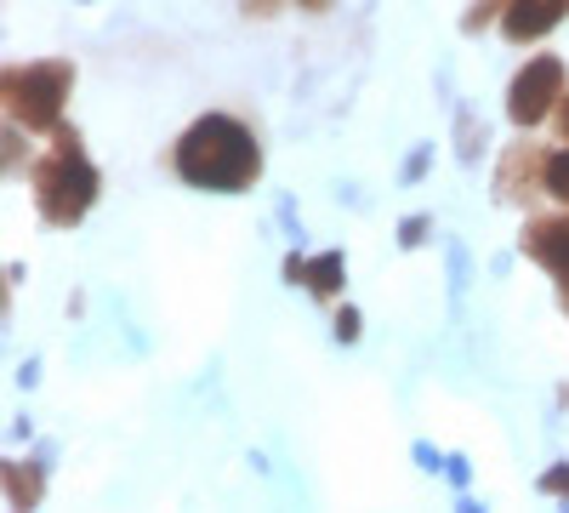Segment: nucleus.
<instances>
[{"label":"nucleus","instance_id":"7","mask_svg":"<svg viewBox=\"0 0 569 513\" xmlns=\"http://www.w3.org/2000/svg\"><path fill=\"white\" fill-rule=\"evenodd\" d=\"M525 251H530L536 263H547L552 274H569V206H563L558 217H536V223L525 228Z\"/></svg>","mask_w":569,"mask_h":513},{"label":"nucleus","instance_id":"2","mask_svg":"<svg viewBox=\"0 0 569 513\" xmlns=\"http://www.w3.org/2000/svg\"><path fill=\"white\" fill-rule=\"evenodd\" d=\"M91 200H98V171L86 166L74 126H58V149L34 166V206H40L46 223L69 228V223L86 217Z\"/></svg>","mask_w":569,"mask_h":513},{"label":"nucleus","instance_id":"6","mask_svg":"<svg viewBox=\"0 0 569 513\" xmlns=\"http://www.w3.org/2000/svg\"><path fill=\"white\" fill-rule=\"evenodd\" d=\"M563 12H569V0H507V12H501V34H507L512 46L541 40Z\"/></svg>","mask_w":569,"mask_h":513},{"label":"nucleus","instance_id":"9","mask_svg":"<svg viewBox=\"0 0 569 513\" xmlns=\"http://www.w3.org/2000/svg\"><path fill=\"white\" fill-rule=\"evenodd\" d=\"M547 195L569 206V149H558V155H547Z\"/></svg>","mask_w":569,"mask_h":513},{"label":"nucleus","instance_id":"5","mask_svg":"<svg viewBox=\"0 0 569 513\" xmlns=\"http://www.w3.org/2000/svg\"><path fill=\"white\" fill-rule=\"evenodd\" d=\"M496 189H501V200H530V195H541V189H547V149L518 144V149L501 160Z\"/></svg>","mask_w":569,"mask_h":513},{"label":"nucleus","instance_id":"3","mask_svg":"<svg viewBox=\"0 0 569 513\" xmlns=\"http://www.w3.org/2000/svg\"><path fill=\"white\" fill-rule=\"evenodd\" d=\"M74 86V63H29V69H7V115L23 120L29 131H58L63 98Z\"/></svg>","mask_w":569,"mask_h":513},{"label":"nucleus","instance_id":"1","mask_svg":"<svg viewBox=\"0 0 569 513\" xmlns=\"http://www.w3.org/2000/svg\"><path fill=\"white\" fill-rule=\"evenodd\" d=\"M177 177L194 182V189L211 195H240L262 177V144L246 120L233 115H206L177 137V155H171Z\"/></svg>","mask_w":569,"mask_h":513},{"label":"nucleus","instance_id":"10","mask_svg":"<svg viewBox=\"0 0 569 513\" xmlns=\"http://www.w3.org/2000/svg\"><path fill=\"white\" fill-rule=\"evenodd\" d=\"M337 337H342V343H353V337H359V314H353V308H342V314H337Z\"/></svg>","mask_w":569,"mask_h":513},{"label":"nucleus","instance_id":"12","mask_svg":"<svg viewBox=\"0 0 569 513\" xmlns=\"http://www.w3.org/2000/svg\"><path fill=\"white\" fill-rule=\"evenodd\" d=\"M541 485H547V491H558V496H569V474H563V468H552Z\"/></svg>","mask_w":569,"mask_h":513},{"label":"nucleus","instance_id":"11","mask_svg":"<svg viewBox=\"0 0 569 513\" xmlns=\"http://www.w3.org/2000/svg\"><path fill=\"white\" fill-rule=\"evenodd\" d=\"M552 126H558V137L569 144V91H563V98H558V109H552Z\"/></svg>","mask_w":569,"mask_h":513},{"label":"nucleus","instance_id":"15","mask_svg":"<svg viewBox=\"0 0 569 513\" xmlns=\"http://www.w3.org/2000/svg\"><path fill=\"white\" fill-rule=\"evenodd\" d=\"M558 297H563V308H569V274H558Z\"/></svg>","mask_w":569,"mask_h":513},{"label":"nucleus","instance_id":"4","mask_svg":"<svg viewBox=\"0 0 569 513\" xmlns=\"http://www.w3.org/2000/svg\"><path fill=\"white\" fill-rule=\"evenodd\" d=\"M558 98H563V63L558 58H536V63L518 69V80L507 91V115H512V126L530 131V126L552 120Z\"/></svg>","mask_w":569,"mask_h":513},{"label":"nucleus","instance_id":"8","mask_svg":"<svg viewBox=\"0 0 569 513\" xmlns=\"http://www.w3.org/2000/svg\"><path fill=\"white\" fill-rule=\"evenodd\" d=\"M342 274H348V268H342V257H337V251H325L319 263H308L302 286H308L313 297H337V292H342Z\"/></svg>","mask_w":569,"mask_h":513},{"label":"nucleus","instance_id":"14","mask_svg":"<svg viewBox=\"0 0 569 513\" xmlns=\"http://www.w3.org/2000/svg\"><path fill=\"white\" fill-rule=\"evenodd\" d=\"M302 12H330V0H297Z\"/></svg>","mask_w":569,"mask_h":513},{"label":"nucleus","instance_id":"13","mask_svg":"<svg viewBox=\"0 0 569 513\" xmlns=\"http://www.w3.org/2000/svg\"><path fill=\"white\" fill-rule=\"evenodd\" d=\"M246 12H257V18H268V12H279V0H246Z\"/></svg>","mask_w":569,"mask_h":513}]
</instances>
